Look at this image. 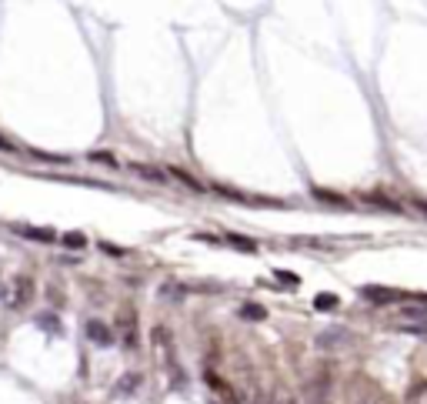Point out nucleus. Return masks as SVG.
I'll return each instance as SVG.
<instances>
[{
	"mask_svg": "<svg viewBox=\"0 0 427 404\" xmlns=\"http://www.w3.org/2000/svg\"><path fill=\"white\" fill-rule=\"evenodd\" d=\"M87 338L97 344V348H111V344H113V331L107 328L104 321H87Z\"/></svg>",
	"mask_w": 427,
	"mask_h": 404,
	"instance_id": "1",
	"label": "nucleus"
},
{
	"mask_svg": "<svg viewBox=\"0 0 427 404\" xmlns=\"http://www.w3.org/2000/svg\"><path fill=\"white\" fill-rule=\"evenodd\" d=\"M13 288H17V294L11 298V307H24V304L34 298V281H30V278H17Z\"/></svg>",
	"mask_w": 427,
	"mask_h": 404,
	"instance_id": "3",
	"label": "nucleus"
},
{
	"mask_svg": "<svg viewBox=\"0 0 427 404\" xmlns=\"http://www.w3.org/2000/svg\"><path fill=\"white\" fill-rule=\"evenodd\" d=\"M37 328L57 334V331H61V321H57V314H40V317H37Z\"/></svg>",
	"mask_w": 427,
	"mask_h": 404,
	"instance_id": "9",
	"label": "nucleus"
},
{
	"mask_svg": "<svg viewBox=\"0 0 427 404\" xmlns=\"http://www.w3.org/2000/svg\"><path fill=\"white\" fill-rule=\"evenodd\" d=\"M334 304H338V298H330V294H324V298H317V301H314V307H317V311H321V307L327 311V307H334Z\"/></svg>",
	"mask_w": 427,
	"mask_h": 404,
	"instance_id": "15",
	"label": "nucleus"
},
{
	"mask_svg": "<svg viewBox=\"0 0 427 404\" xmlns=\"http://www.w3.org/2000/svg\"><path fill=\"white\" fill-rule=\"evenodd\" d=\"M134 174H140V177H147V180H161L163 184V171H157V167H144V164H134Z\"/></svg>",
	"mask_w": 427,
	"mask_h": 404,
	"instance_id": "8",
	"label": "nucleus"
},
{
	"mask_svg": "<svg viewBox=\"0 0 427 404\" xmlns=\"http://www.w3.org/2000/svg\"><path fill=\"white\" fill-rule=\"evenodd\" d=\"M277 281H280V284H294V288L301 284V278H297V274H290V271H277Z\"/></svg>",
	"mask_w": 427,
	"mask_h": 404,
	"instance_id": "14",
	"label": "nucleus"
},
{
	"mask_svg": "<svg viewBox=\"0 0 427 404\" xmlns=\"http://www.w3.org/2000/svg\"><path fill=\"white\" fill-rule=\"evenodd\" d=\"M230 244H234V247H244V251H254V244H251V240H240V238H230Z\"/></svg>",
	"mask_w": 427,
	"mask_h": 404,
	"instance_id": "16",
	"label": "nucleus"
},
{
	"mask_svg": "<svg viewBox=\"0 0 427 404\" xmlns=\"http://www.w3.org/2000/svg\"><path fill=\"white\" fill-rule=\"evenodd\" d=\"M334 341H351V334H344V331H324V334L317 338L321 348H334Z\"/></svg>",
	"mask_w": 427,
	"mask_h": 404,
	"instance_id": "6",
	"label": "nucleus"
},
{
	"mask_svg": "<svg viewBox=\"0 0 427 404\" xmlns=\"http://www.w3.org/2000/svg\"><path fill=\"white\" fill-rule=\"evenodd\" d=\"M240 317H244V321H264L267 311L261 304H244V307H240Z\"/></svg>",
	"mask_w": 427,
	"mask_h": 404,
	"instance_id": "7",
	"label": "nucleus"
},
{
	"mask_svg": "<svg viewBox=\"0 0 427 404\" xmlns=\"http://www.w3.org/2000/svg\"><path fill=\"white\" fill-rule=\"evenodd\" d=\"M404 404H427V381H417V384H411V388H407V394H404Z\"/></svg>",
	"mask_w": 427,
	"mask_h": 404,
	"instance_id": "4",
	"label": "nucleus"
},
{
	"mask_svg": "<svg viewBox=\"0 0 427 404\" xmlns=\"http://www.w3.org/2000/svg\"><path fill=\"white\" fill-rule=\"evenodd\" d=\"M367 301H374V304H397V301H404V294H394V290H388V288H364L361 290Z\"/></svg>",
	"mask_w": 427,
	"mask_h": 404,
	"instance_id": "2",
	"label": "nucleus"
},
{
	"mask_svg": "<svg viewBox=\"0 0 427 404\" xmlns=\"http://www.w3.org/2000/svg\"><path fill=\"white\" fill-rule=\"evenodd\" d=\"M61 240L67 244V247H74V251H80V247L87 244V238H84V234H77V231H70V234H63Z\"/></svg>",
	"mask_w": 427,
	"mask_h": 404,
	"instance_id": "11",
	"label": "nucleus"
},
{
	"mask_svg": "<svg viewBox=\"0 0 427 404\" xmlns=\"http://www.w3.org/2000/svg\"><path fill=\"white\" fill-rule=\"evenodd\" d=\"M0 151H13V144L7 137H0Z\"/></svg>",
	"mask_w": 427,
	"mask_h": 404,
	"instance_id": "17",
	"label": "nucleus"
},
{
	"mask_svg": "<svg viewBox=\"0 0 427 404\" xmlns=\"http://www.w3.org/2000/svg\"><path fill=\"white\" fill-rule=\"evenodd\" d=\"M171 174H174L177 180H184V184H187L190 190H204V184H197V180H194V177H190V174H184V171H177V167H174V171H171Z\"/></svg>",
	"mask_w": 427,
	"mask_h": 404,
	"instance_id": "13",
	"label": "nucleus"
},
{
	"mask_svg": "<svg viewBox=\"0 0 427 404\" xmlns=\"http://www.w3.org/2000/svg\"><path fill=\"white\" fill-rule=\"evenodd\" d=\"M397 331H404V334H427V317H421L414 324H397Z\"/></svg>",
	"mask_w": 427,
	"mask_h": 404,
	"instance_id": "10",
	"label": "nucleus"
},
{
	"mask_svg": "<svg viewBox=\"0 0 427 404\" xmlns=\"http://www.w3.org/2000/svg\"><path fill=\"white\" fill-rule=\"evenodd\" d=\"M24 238H30V240H40V244H51V240H57V234L54 231H47V228H17Z\"/></svg>",
	"mask_w": 427,
	"mask_h": 404,
	"instance_id": "5",
	"label": "nucleus"
},
{
	"mask_svg": "<svg viewBox=\"0 0 427 404\" xmlns=\"http://www.w3.org/2000/svg\"><path fill=\"white\" fill-rule=\"evenodd\" d=\"M280 404H294V401H280Z\"/></svg>",
	"mask_w": 427,
	"mask_h": 404,
	"instance_id": "18",
	"label": "nucleus"
},
{
	"mask_svg": "<svg viewBox=\"0 0 427 404\" xmlns=\"http://www.w3.org/2000/svg\"><path fill=\"white\" fill-rule=\"evenodd\" d=\"M140 384V378L137 374H127L124 381H120V384H117V394H127V391H134V388H137Z\"/></svg>",
	"mask_w": 427,
	"mask_h": 404,
	"instance_id": "12",
	"label": "nucleus"
}]
</instances>
